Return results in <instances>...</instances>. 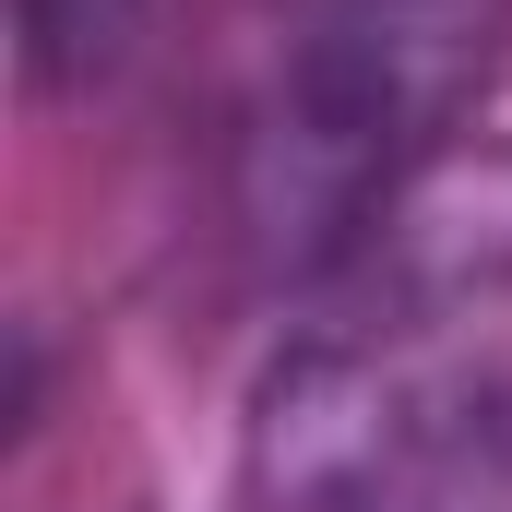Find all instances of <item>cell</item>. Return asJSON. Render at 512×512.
<instances>
[{"instance_id": "7a4b0ae2", "label": "cell", "mask_w": 512, "mask_h": 512, "mask_svg": "<svg viewBox=\"0 0 512 512\" xmlns=\"http://www.w3.org/2000/svg\"><path fill=\"white\" fill-rule=\"evenodd\" d=\"M227 512H429L417 358L310 322L251 393V441H239Z\"/></svg>"}, {"instance_id": "5b68a950", "label": "cell", "mask_w": 512, "mask_h": 512, "mask_svg": "<svg viewBox=\"0 0 512 512\" xmlns=\"http://www.w3.org/2000/svg\"><path fill=\"white\" fill-rule=\"evenodd\" d=\"M155 0H12V60H24V96H96L131 60Z\"/></svg>"}, {"instance_id": "3957f363", "label": "cell", "mask_w": 512, "mask_h": 512, "mask_svg": "<svg viewBox=\"0 0 512 512\" xmlns=\"http://www.w3.org/2000/svg\"><path fill=\"white\" fill-rule=\"evenodd\" d=\"M512 298V143L453 131L441 155H417L382 203L358 215V239L322 274V334L358 346H417L453 334Z\"/></svg>"}, {"instance_id": "6da1fadb", "label": "cell", "mask_w": 512, "mask_h": 512, "mask_svg": "<svg viewBox=\"0 0 512 512\" xmlns=\"http://www.w3.org/2000/svg\"><path fill=\"white\" fill-rule=\"evenodd\" d=\"M512 60V0H286L239 131V227L274 274L322 286L358 215L477 120Z\"/></svg>"}, {"instance_id": "277c9868", "label": "cell", "mask_w": 512, "mask_h": 512, "mask_svg": "<svg viewBox=\"0 0 512 512\" xmlns=\"http://www.w3.org/2000/svg\"><path fill=\"white\" fill-rule=\"evenodd\" d=\"M417 429H429V512H512V358L417 370Z\"/></svg>"}]
</instances>
